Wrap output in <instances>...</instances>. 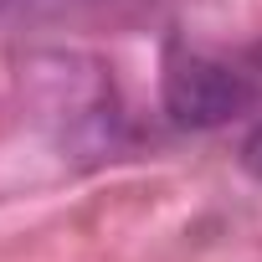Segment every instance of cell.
Wrapping results in <instances>:
<instances>
[{"label":"cell","mask_w":262,"mask_h":262,"mask_svg":"<svg viewBox=\"0 0 262 262\" xmlns=\"http://www.w3.org/2000/svg\"><path fill=\"white\" fill-rule=\"evenodd\" d=\"M252 103L247 72L216 62V57H175L165 67V113L180 128H221Z\"/></svg>","instance_id":"1"},{"label":"cell","mask_w":262,"mask_h":262,"mask_svg":"<svg viewBox=\"0 0 262 262\" xmlns=\"http://www.w3.org/2000/svg\"><path fill=\"white\" fill-rule=\"evenodd\" d=\"M242 165H247V175H257L262 180V123L247 134V144H242Z\"/></svg>","instance_id":"2"}]
</instances>
